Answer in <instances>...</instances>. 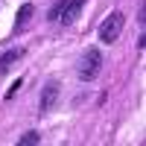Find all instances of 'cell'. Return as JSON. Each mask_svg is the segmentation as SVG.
<instances>
[{"label": "cell", "instance_id": "obj_1", "mask_svg": "<svg viewBox=\"0 0 146 146\" xmlns=\"http://www.w3.org/2000/svg\"><path fill=\"white\" fill-rule=\"evenodd\" d=\"M102 70V53L96 50V47H88V50L82 53V58H79V67H76V76L82 79V82H91V79H96V73Z\"/></svg>", "mask_w": 146, "mask_h": 146}, {"label": "cell", "instance_id": "obj_2", "mask_svg": "<svg viewBox=\"0 0 146 146\" xmlns=\"http://www.w3.org/2000/svg\"><path fill=\"white\" fill-rule=\"evenodd\" d=\"M123 23H126V15H123V12H111V15L102 21V27H100V41H102V44H114L117 35L123 32Z\"/></svg>", "mask_w": 146, "mask_h": 146}, {"label": "cell", "instance_id": "obj_3", "mask_svg": "<svg viewBox=\"0 0 146 146\" xmlns=\"http://www.w3.org/2000/svg\"><path fill=\"white\" fill-rule=\"evenodd\" d=\"M58 94H62V85H58L56 79L44 85V91H41V100H38V111H41V114L53 111V105L58 102Z\"/></svg>", "mask_w": 146, "mask_h": 146}, {"label": "cell", "instance_id": "obj_4", "mask_svg": "<svg viewBox=\"0 0 146 146\" xmlns=\"http://www.w3.org/2000/svg\"><path fill=\"white\" fill-rule=\"evenodd\" d=\"M21 58H23V47H12V50H6L3 56H0V76H3V73H9L12 64L21 62Z\"/></svg>", "mask_w": 146, "mask_h": 146}, {"label": "cell", "instance_id": "obj_5", "mask_svg": "<svg viewBox=\"0 0 146 146\" xmlns=\"http://www.w3.org/2000/svg\"><path fill=\"white\" fill-rule=\"evenodd\" d=\"M88 3V0H67L64 3V9H62V15H58V21H64V23H73L79 18V12H82V6Z\"/></svg>", "mask_w": 146, "mask_h": 146}, {"label": "cell", "instance_id": "obj_6", "mask_svg": "<svg viewBox=\"0 0 146 146\" xmlns=\"http://www.w3.org/2000/svg\"><path fill=\"white\" fill-rule=\"evenodd\" d=\"M32 12H35V6L32 3H23L21 9H18V18H15V29H23L29 23V18H32Z\"/></svg>", "mask_w": 146, "mask_h": 146}, {"label": "cell", "instance_id": "obj_7", "mask_svg": "<svg viewBox=\"0 0 146 146\" xmlns=\"http://www.w3.org/2000/svg\"><path fill=\"white\" fill-rule=\"evenodd\" d=\"M38 140H41V135H38V131H27V135H23L18 143H21V146H35Z\"/></svg>", "mask_w": 146, "mask_h": 146}, {"label": "cell", "instance_id": "obj_8", "mask_svg": "<svg viewBox=\"0 0 146 146\" xmlns=\"http://www.w3.org/2000/svg\"><path fill=\"white\" fill-rule=\"evenodd\" d=\"M64 3H67V0H58V3L50 9V15H47V18H50V21H58V15H62V9H64Z\"/></svg>", "mask_w": 146, "mask_h": 146}, {"label": "cell", "instance_id": "obj_9", "mask_svg": "<svg viewBox=\"0 0 146 146\" xmlns=\"http://www.w3.org/2000/svg\"><path fill=\"white\" fill-rule=\"evenodd\" d=\"M18 88H21V79L9 85V91H6V100H12V96H15V94H18Z\"/></svg>", "mask_w": 146, "mask_h": 146}]
</instances>
